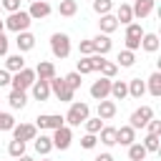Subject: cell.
<instances>
[{"instance_id": "cell-24", "label": "cell", "mask_w": 161, "mask_h": 161, "mask_svg": "<svg viewBox=\"0 0 161 161\" xmlns=\"http://www.w3.org/2000/svg\"><path fill=\"white\" fill-rule=\"evenodd\" d=\"M158 45H161V40H158L156 33H143V35H141V48H143L146 53H156Z\"/></svg>"}, {"instance_id": "cell-7", "label": "cell", "mask_w": 161, "mask_h": 161, "mask_svg": "<svg viewBox=\"0 0 161 161\" xmlns=\"http://www.w3.org/2000/svg\"><path fill=\"white\" fill-rule=\"evenodd\" d=\"M53 148H60V151H65L68 146H70V141H73V131H70V126H60V128H55L53 131Z\"/></svg>"}, {"instance_id": "cell-14", "label": "cell", "mask_w": 161, "mask_h": 161, "mask_svg": "<svg viewBox=\"0 0 161 161\" xmlns=\"http://www.w3.org/2000/svg\"><path fill=\"white\" fill-rule=\"evenodd\" d=\"M8 103H10V108H15V111H23V108L28 106V91H18V88H10Z\"/></svg>"}, {"instance_id": "cell-51", "label": "cell", "mask_w": 161, "mask_h": 161, "mask_svg": "<svg viewBox=\"0 0 161 161\" xmlns=\"http://www.w3.org/2000/svg\"><path fill=\"white\" fill-rule=\"evenodd\" d=\"M43 161H50V158H43Z\"/></svg>"}, {"instance_id": "cell-5", "label": "cell", "mask_w": 161, "mask_h": 161, "mask_svg": "<svg viewBox=\"0 0 161 161\" xmlns=\"http://www.w3.org/2000/svg\"><path fill=\"white\" fill-rule=\"evenodd\" d=\"M33 83H35V70L28 68V65L23 70L13 73V78H10V88H18V91H28Z\"/></svg>"}, {"instance_id": "cell-10", "label": "cell", "mask_w": 161, "mask_h": 161, "mask_svg": "<svg viewBox=\"0 0 161 161\" xmlns=\"http://www.w3.org/2000/svg\"><path fill=\"white\" fill-rule=\"evenodd\" d=\"M38 136V128H35V123H15L13 126V138H18V141H33Z\"/></svg>"}, {"instance_id": "cell-15", "label": "cell", "mask_w": 161, "mask_h": 161, "mask_svg": "<svg viewBox=\"0 0 161 161\" xmlns=\"http://www.w3.org/2000/svg\"><path fill=\"white\" fill-rule=\"evenodd\" d=\"M153 5H156V0H133V5H131V10H133V18H146V15H151L153 13Z\"/></svg>"}, {"instance_id": "cell-6", "label": "cell", "mask_w": 161, "mask_h": 161, "mask_svg": "<svg viewBox=\"0 0 161 161\" xmlns=\"http://www.w3.org/2000/svg\"><path fill=\"white\" fill-rule=\"evenodd\" d=\"M63 123H65V118L60 113H40L35 118V128H40V131H55Z\"/></svg>"}, {"instance_id": "cell-20", "label": "cell", "mask_w": 161, "mask_h": 161, "mask_svg": "<svg viewBox=\"0 0 161 161\" xmlns=\"http://www.w3.org/2000/svg\"><path fill=\"white\" fill-rule=\"evenodd\" d=\"M33 146H35V151H38L40 156H48V153L53 151V138L45 136V133H40V136L33 138Z\"/></svg>"}, {"instance_id": "cell-39", "label": "cell", "mask_w": 161, "mask_h": 161, "mask_svg": "<svg viewBox=\"0 0 161 161\" xmlns=\"http://www.w3.org/2000/svg\"><path fill=\"white\" fill-rule=\"evenodd\" d=\"M141 35H143L141 23H128L126 25V38H141Z\"/></svg>"}, {"instance_id": "cell-49", "label": "cell", "mask_w": 161, "mask_h": 161, "mask_svg": "<svg viewBox=\"0 0 161 161\" xmlns=\"http://www.w3.org/2000/svg\"><path fill=\"white\" fill-rule=\"evenodd\" d=\"M18 161H35L33 156H28V153H23V156H18Z\"/></svg>"}, {"instance_id": "cell-1", "label": "cell", "mask_w": 161, "mask_h": 161, "mask_svg": "<svg viewBox=\"0 0 161 161\" xmlns=\"http://www.w3.org/2000/svg\"><path fill=\"white\" fill-rule=\"evenodd\" d=\"M88 116H91L88 103H83V101H70V108H68V113H65L63 118H65L68 126H80Z\"/></svg>"}, {"instance_id": "cell-43", "label": "cell", "mask_w": 161, "mask_h": 161, "mask_svg": "<svg viewBox=\"0 0 161 161\" xmlns=\"http://www.w3.org/2000/svg\"><path fill=\"white\" fill-rule=\"evenodd\" d=\"M0 8L8 13H15V10H20V0H0Z\"/></svg>"}, {"instance_id": "cell-44", "label": "cell", "mask_w": 161, "mask_h": 161, "mask_svg": "<svg viewBox=\"0 0 161 161\" xmlns=\"http://www.w3.org/2000/svg\"><path fill=\"white\" fill-rule=\"evenodd\" d=\"M143 128H146L148 133H161V121H156V118H151V121H148V123H146Z\"/></svg>"}, {"instance_id": "cell-48", "label": "cell", "mask_w": 161, "mask_h": 161, "mask_svg": "<svg viewBox=\"0 0 161 161\" xmlns=\"http://www.w3.org/2000/svg\"><path fill=\"white\" fill-rule=\"evenodd\" d=\"M93 161H113V156H111V153H98Z\"/></svg>"}, {"instance_id": "cell-17", "label": "cell", "mask_w": 161, "mask_h": 161, "mask_svg": "<svg viewBox=\"0 0 161 161\" xmlns=\"http://www.w3.org/2000/svg\"><path fill=\"white\" fill-rule=\"evenodd\" d=\"M15 45H18V50H20V53H28V50H33V48H35V35H33L30 30H23V33H18V38H15Z\"/></svg>"}, {"instance_id": "cell-25", "label": "cell", "mask_w": 161, "mask_h": 161, "mask_svg": "<svg viewBox=\"0 0 161 161\" xmlns=\"http://www.w3.org/2000/svg\"><path fill=\"white\" fill-rule=\"evenodd\" d=\"M126 83H128V96L136 98V101H141V96L146 93V80H141V78H131V80H126Z\"/></svg>"}, {"instance_id": "cell-11", "label": "cell", "mask_w": 161, "mask_h": 161, "mask_svg": "<svg viewBox=\"0 0 161 161\" xmlns=\"http://www.w3.org/2000/svg\"><path fill=\"white\" fill-rule=\"evenodd\" d=\"M50 13H53V8H50L48 0H33V3H30V10H28V15H30L33 20H43V18H48Z\"/></svg>"}, {"instance_id": "cell-42", "label": "cell", "mask_w": 161, "mask_h": 161, "mask_svg": "<svg viewBox=\"0 0 161 161\" xmlns=\"http://www.w3.org/2000/svg\"><path fill=\"white\" fill-rule=\"evenodd\" d=\"M78 53H80V55H93V53H96V50H93V40H91V38L80 40V43H78Z\"/></svg>"}, {"instance_id": "cell-37", "label": "cell", "mask_w": 161, "mask_h": 161, "mask_svg": "<svg viewBox=\"0 0 161 161\" xmlns=\"http://www.w3.org/2000/svg\"><path fill=\"white\" fill-rule=\"evenodd\" d=\"M98 70H101V75H106V78H116V73H118V65H116L113 60H103Z\"/></svg>"}, {"instance_id": "cell-12", "label": "cell", "mask_w": 161, "mask_h": 161, "mask_svg": "<svg viewBox=\"0 0 161 161\" xmlns=\"http://www.w3.org/2000/svg\"><path fill=\"white\" fill-rule=\"evenodd\" d=\"M93 40V50L98 53V55H106V53H111V48H113V40H111V35H106V33H98L96 38H91Z\"/></svg>"}, {"instance_id": "cell-19", "label": "cell", "mask_w": 161, "mask_h": 161, "mask_svg": "<svg viewBox=\"0 0 161 161\" xmlns=\"http://www.w3.org/2000/svg\"><path fill=\"white\" fill-rule=\"evenodd\" d=\"M136 141V128H131V126H121V128H116V143H121V146H131Z\"/></svg>"}, {"instance_id": "cell-45", "label": "cell", "mask_w": 161, "mask_h": 161, "mask_svg": "<svg viewBox=\"0 0 161 161\" xmlns=\"http://www.w3.org/2000/svg\"><path fill=\"white\" fill-rule=\"evenodd\" d=\"M141 48V38H126V50H138Z\"/></svg>"}, {"instance_id": "cell-41", "label": "cell", "mask_w": 161, "mask_h": 161, "mask_svg": "<svg viewBox=\"0 0 161 161\" xmlns=\"http://www.w3.org/2000/svg\"><path fill=\"white\" fill-rule=\"evenodd\" d=\"M96 143H98V136H96V133H86V136L80 138V146H83L86 151H93Z\"/></svg>"}, {"instance_id": "cell-33", "label": "cell", "mask_w": 161, "mask_h": 161, "mask_svg": "<svg viewBox=\"0 0 161 161\" xmlns=\"http://www.w3.org/2000/svg\"><path fill=\"white\" fill-rule=\"evenodd\" d=\"M75 70H78L80 75H88V73H96V68H93V58H91V55H83V58L78 60V65H75Z\"/></svg>"}, {"instance_id": "cell-29", "label": "cell", "mask_w": 161, "mask_h": 161, "mask_svg": "<svg viewBox=\"0 0 161 161\" xmlns=\"http://www.w3.org/2000/svg\"><path fill=\"white\" fill-rule=\"evenodd\" d=\"M116 60H118V63H116L118 68H131V65L136 63V53H133V50H126V48H123V50L118 53V58H116Z\"/></svg>"}, {"instance_id": "cell-21", "label": "cell", "mask_w": 161, "mask_h": 161, "mask_svg": "<svg viewBox=\"0 0 161 161\" xmlns=\"http://www.w3.org/2000/svg\"><path fill=\"white\" fill-rule=\"evenodd\" d=\"M23 68H25V58H23V53L5 55V70H10V73H18V70H23Z\"/></svg>"}, {"instance_id": "cell-3", "label": "cell", "mask_w": 161, "mask_h": 161, "mask_svg": "<svg viewBox=\"0 0 161 161\" xmlns=\"http://www.w3.org/2000/svg\"><path fill=\"white\" fill-rule=\"evenodd\" d=\"M48 83H50V93H53V96H55L60 103H70V101H73L75 91H73V88L65 83V78H58V75H53Z\"/></svg>"}, {"instance_id": "cell-36", "label": "cell", "mask_w": 161, "mask_h": 161, "mask_svg": "<svg viewBox=\"0 0 161 161\" xmlns=\"http://www.w3.org/2000/svg\"><path fill=\"white\" fill-rule=\"evenodd\" d=\"M113 10V0H93V13L96 15H106Z\"/></svg>"}, {"instance_id": "cell-23", "label": "cell", "mask_w": 161, "mask_h": 161, "mask_svg": "<svg viewBox=\"0 0 161 161\" xmlns=\"http://www.w3.org/2000/svg\"><path fill=\"white\" fill-rule=\"evenodd\" d=\"M116 20H118V25H128V23H133V10H131L128 3H121V5L116 8Z\"/></svg>"}, {"instance_id": "cell-46", "label": "cell", "mask_w": 161, "mask_h": 161, "mask_svg": "<svg viewBox=\"0 0 161 161\" xmlns=\"http://www.w3.org/2000/svg\"><path fill=\"white\" fill-rule=\"evenodd\" d=\"M10 78H13V73H10V70H5V68H0V88L10 86Z\"/></svg>"}, {"instance_id": "cell-27", "label": "cell", "mask_w": 161, "mask_h": 161, "mask_svg": "<svg viewBox=\"0 0 161 161\" xmlns=\"http://www.w3.org/2000/svg\"><path fill=\"white\" fill-rule=\"evenodd\" d=\"M146 91H148L153 98L161 96V73H158V70H153V73L148 75V80H146Z\"/></svg>"}, {"instance_id": "cell-18", "label": "cell", "mask_w": 161, "mask_h": 161, "mask_svg": "<svg viewBox=\"0 0 161 161\" xmlns=\"http://www.w3.org/2000/svg\"><path fill=\"white\" fill-rule=\"evenodd\" d=\"M116 111H118L116 101H108V98L98 101V118H101V121H111V118L116 116Z\"/></svg>"}, {"instance_id": "cell-30", "label": "cell", "mask_w": 161, "mask_h": 161, "mask_svg": "<svg viewBox=\"0 0 161 161\" xmlns=\"http://www.w3.org/2000/svg\"><path fill=\"white\" fill-rule=\"evenodd\" d=\"M146 153H148V151H146L143 143H138V141H133V143L128 146V158H131V161H143Z\"/></svg>"}, {"instance_id": "cell-22", "label": "cell", "mask_w": 161, "mask_h": 161, "mask_svg": "<svg viewBox=\"0 0 161 161\" xmlns=\"http://www.w3.org/2000/svg\"><path fill=\"white\" fill-rule=\"evenodd\" d=\"M55 75V65L50 63V60H40L38 65H35V78H40V80H50Z\"/></svg>"}, {"instance_id": "cell-32", "label": "cell", "mask_w": 161, "mask_h": 161, "mask_svg": "<svg viewBox=\"0 0 161 161\" xmlns=\"http://www.w3.org/2000/svg\"><path fill=\"white\" fill-rule=\"evenodd\" d=\"M158 141H161V133H146V138H143L141 143H143V148H146L148 153H156V151H158Z\"/></svg>"}, {"instance_id": "cell-9", "label": "cell", "mask_w": 161, "mask_h": 161, "mask_svg": "<svg viewBox=\"0 0 161 161\" xmlns=\"http://www.w3.org/2000/svg\"><path fill=\"white\" fill-rule=\"evenodd\" d=\"M111 80H113V78H106V75H101L98 80H93V86H91V96H93V101H103V98H108V93H111Z\"/></svg>"}, {"instance_id": "cell-31", "label": "cell", "mask_w": 161, "mask_h": 161, "mask_svg": "<svg viewBox=\"0 0 161 161\" xmlns=\"http://www.w3.org/2000/svg\"><path fill=\"white\" fill-rule=\"evenodd\" d=\"M58 13H60L63 18H73V15L78 13V3H75V0H60Z\"/></svg>"}, {"instance_id": "cell-28", "label": "cell", "mask_w": 161, "mask_h": 161, "mask_svg": "<svg viewBox=\"0 0 161 161\" xmlns=\"http://www.w3.org/2000/svg\"><path fill=\"white\" fill-rule=\"evenodd\" d=\"M98 141H101L103 146H116V128L103 123V128L98 131Z\"/></svg>"}, {"instance_id": "cell-34", "label": "cell", "mask_w": 161, "mask_h": 161, "mask_svg": "<svg viewBox=\"0 0 161 161\" xmlns=\"http://www.w3.org/2000/svg\"><path fill=\"white\" fill-rule=\"evenodd\" d=\"M83 126H86V133H96V136H98V131L103 128V121H101L98 116H96V118H91V116H88V118L83 121Z\"/></svg>"}, {"instance_id": "cell-38", "label": "cell", "mask_w": 161, "mask_h": 161, "mask_svg": "<svg viewBox=\"0 0 161 161\" xmlns=\"http://www.w3.org/2000/svg\"><path fill=\"white\" fill-rule=\"evenodd\" d=\"M13 126H15V118H13V113H5V111H0V131H13Z\"/></svg>"}, {"instance_id": "cell-16", "label": "cell", "mask_w": 161, "mask_h": 161, "mask_svg": "<svg viewBox=\"0 0 161 161\" xmlns=\"http://www.w3.org/2000/svg\"><path fill=\"white\" fill-rule=\"evenodd\" d=\"M98 18H101V20H98V30H101V33L111 35V33L118 30V20H116L113 13H106V15H98Z\"/></svg>"}, {"instance_id": "cell-4", "label": "cell", "mask_w": 161, "mask_h": 161, "mask_svg": "<svg viewBox=\"0 0 161 161\" xmlns=\"http://www.w3.org/2000/svg\"><path fill=\"white\" fill-rule=\"evenodd\" d=\"M50 53L60 60H65L70 55V38L65 33H53L50 35Z\"/></svg>"}, {"instance_id": "cell-35", "label": "cell", "mask_w": 161, "mask_h": 161, "mask_svg": "<svg viewBox=\"0 0 161 161\" xmlns=\"http://www.w3.org/2000/svg\"><path fill=\"white\" fill-rule=\"evenodd\" d=\"M8 153H10L13 158L23 156V153H25V141H18V138H13V141L8 143Z\"/></svg>"}, {"instance_id": "cell-53", "label": "cell", "mask_w": 161, "mask_h": 161, "mask_svg": "<svg viewBox=\"0 0 161 161\" xmlns=\"http://www.w3.org/2000/svg\"><path fill=\"white\" fill-rule=\"evenodd\" d=\"M0 10H3V8H0Z\"/></svg>"}, {"instance_id": "cell-40", "label": "cell", "mask_w": 161, "mask_h": 161, "mask_svg": "<svg viewBox=\"0 0 161 161\" xmlns=\"http://www.w3.org/2000/svg\"><path fill=\"white\" fill-rule=\"evenodd\" d=\"M63 78H65V83H68L73 91H78V88H80V73H78V70H70V73H68V75H63Z\"/></svg>"}, {"instance_id": "cell-50", "label": "cell", "mask_w": 161, "mask_h": 161, "mask_svg": "<svg viewBox=\"0 0 161 161\" xmlns=\"http://www.w3.org/2000/svg\"><path fill=\"white\" fill-rule=\"evenodd\" d=\"M0 33H5V20H0Z\"/></svg>"}, {"instance_id": "cell-47", "label": "cell", "mask_w": 161, "mask_h": 161, "mask_svg": "<svg viewBox=\"0 0 161 161\" xmlns=\"http://www.w3.org/2000/svg\"><path fill=\"white\" fill-rule=\"evenodd\" d=\"M8 48H10V40L5 38V33H0V58L8 55Z\"/></svg>"}, {"instance_id": "cell-26", "label": "cell", "mask_w": 161, "mask_h": 161, "mask_svg": "<svg viewBox=\"0 0 161 161\" xmlns=\"http://www.w3.org/2000/svg\"><path fill=\"white\" fill-rule=\"evenodd\" d=\"M113 101H123L128 96V83L126 80H111V93H108Z\"/></svg>"}, {"instance_id": "cell-13", "label": "cell", "mask_w": 161, "mask_h": 161, "mask_svg": "<svg viewBox=\"0 0 161 161\" xmlns=\"http://www.w3.org/2000/svg\"><path fill=\"white\" fill-rule=\"evenodd\" d=\"M30 93H33V98H35V101H48V98H50V83H48V80L35 78V83L30 86Z\"/></svg>"}, {"instance_id": "cell-8", "label": "cell", "mask_w": 161, "mask_h": 161, "mask_svg": "<svg viewBox=\"0 0 161 161\" xmlns=\"http://www.w3.org/2000/svg\"><path fill=\"white\" fill-rule=\"evenodd\" d=\"M151 118H153V108H151V106H141V108H136V111L131 113V118H128L131 123H128V126H131V128H143Z\"/></svg>"}, {"instance_id": "cell-52", "label": "cell", "mask_w": 161, "mask_h": 161, "mask_svg": "<svg viewBox=\"0 0 161 161\" xmlns=\"http://www.w3.org/2000/svg\"><path fill=\"white\" fill-rule=\"evenodd\" d=\"M28 3H33V0H28Z\"/></svg>"}, {"instance_id": "cell-2", "label": "cell", "mask_w": 161, "mask_h": 161, "mask_svg": "<svg viewBox=\"0 0 161 161\" xmlns=\"http://www.w3.org/2000/svg\"><path fill=\"white\" fill-rule=\"evenodd\" d=\"M30 23H33V18L28 15V10H15V13H10V15L5 18V30L23 33V30L30 28Z\"/></svg>"}]
</instances>
